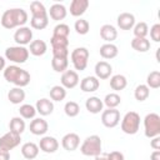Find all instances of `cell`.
Segmentation results:
<instances>
[{
    "label": "cell",
    "instance_id": "6da1fadb",
    "mask_svg": "<svg viewBox=\"0 0 160 160\" xmlns=\"http://www.w3.org/2000/svg\"><path fill=\"white\" fill-rule=\"evenodd\" d=\"M0 21H1L2 28H5V29L21 28L28 21V12L24 9H20V8L8 9L1 15Z\"/></svg>",
    "mask_w": 160,
    "mask_h": 160
},
{
    "label": "cell",
    "instance_id": "7a4b0ae2",
    "mask_svg": "<svg viewBox=\"0 0 160 160\" xmlns=\"http://www.w3.org/2000/svg\"><path fill=\"white\" fill-rule=\"evenodd\" d=\"M4 78L8 82L18 88H24L30 82V74L18 65H9L4 69Z\"/></svg>",
    "mask_w": 160,
    "mask_h": 160
},
{
    "label": "cell",
    "instance_id": "3957f363",
    "mask_svg": "<svg viewBox=\"0 0 160 160\" xmlns=\"http://www.w3.org/2000/svg\"><path fill=\"white\" fill-rule=\"evenodd\" d=\"M80 151L85 156H98L101 154V139L98 135L88 136L80 146Z\"/></svg>",
    "mask_w": 160,
    "mask_h": 160
},
{
    "label": "cell",
    "instance_id": "277c9868",
    "mask_svg": "<svg viewBox=\"0 0 160 160\" xmlns=\"http://www.w3.org/2000/svg\"><path fill=\"white\" fill-rule=\"evenodd\" d=\"M140 128V115L135 111H129L121 120V130L128 135H134Z\"/></svg>",
    "mask_w": 160,
    "mask_h": 160
},
{
    "label": "cell",
    "instance_id": "5b68a950",
    "mask_svg": "<svg viewBox=\"0 0 160 160\" xmlns=\"http://www.w3.org/2000/svg\"><path fill=\"white\" fill-rule=\"evenodd\" d=\"M144 134L146 138L152 139L160 135V116L155 112H150L144 119Z\"/></svg>",
    "mask_w": 160,
    "mask_h": 160
},
{
    "label": "cell",
    "instance_id": "8992f818",
    "mask_svg": "<svg viewBox=\"0 0 160 160\" xmlns=\"http://www.w3.org/2000/svg\"><path fill=\"white\" fill-rule=\"evenodd\" d=\"M29 49L25 46H10L5 50V58L15 64H24L29 59Z\"/></svg>",
    "mask_w": 160,
    "mask_h": 160
},
{
    "label": "cell",
    "instance_id": "52a82bcc",
    "mask_svg": "<svg viewBox=\"0 0 160 160\" xmlns=\"http://www.w3.org/2000/svg\"><path fill=\"white\" fill-rule=\"evenodd\" d=\"M71 62L75 68V70L84 71L88 66L89 60V50L86 48H76L71 51Z\"/></svg>",
    "mask_w": 160,
    "mask_h": 160
},
{
    "label": "cell",
    "instance_id": "ba28073f",
    "mask_svg": "<svg viewBox=\"0 0 160 160\" xmlns=\"http://www.w3.org/2000/svg\"><path fill=\"white\" fill-rule=\"evenodd\" d=\"M101 122L105 128H115L120 122V111L116 109H106L101 112Z\"/></svg>",
    "mask_w": 160,
    "mask_h": 160
},
{
    "label": "cell",
    "instance_id": "9c48e42d",
    "mask_svg": "<svg viewBox=\"0 0 160 160\" xmlns=\"http://www.w3.org/2000/svg\"><path fill=\"white\" fill-rule=\"evenodd\" d=\"M20 141H21L20 135L9 131V132L4 134V135L0 138V149L6 150V151H10V150H12L14 148H16V146L20 144Z\"/></svg>",
    "mask_w": 160,
    "mask_h": 160
},
{
    "label": "cell",
    "instance_id": "30bf717a",
    "mask_svg": "<svg viewBox=\"0 0 160 160\" xmlns=\"http://www.w3.org/2000/svg\"><path fill=\"white\" fill-rule=\"evenodd\" d=\"M14 40L19 46H25L32 41V30L29 26L19 28L14 34Z\"/></svg>",
    "mask_w": 160,
    "mask_h": 160
},
{
    "label": "cell",
    "instance_id": "8fae6325",
    "mask_svg": "<svg viewBox=\"0 0 160 160\" xmlns=\"http://www.w3.org/2000/svg\"><path fill=\"white\" fill-rule=\"evenodd\" d=\"M79 84V75L74 70H66L61 75V86L64 89H74Z\"/></svg>",
    "mask_w": 160,
    "mask_h": 160
},
{
    "label": "cell",
    "instance_id": "7c38bea8",
    "mask_svg": "<svg viewBox=\"0 0 160 160\" xmlns=\"http://www.w3.org/2000/svg\"><path fill=\"white\" fill-rule=\"evenodd\" d=\"M61 145L66 151H75L80 145V138L75 132H69L61 139Z\"/></svg>",
    "mask_w": 160,
    "mask_h": 160
},
{
    "label": "cell",
    "instance_id": "4fadbf2b",
    "mask_svg": "<svg viewBox=\"0 0 160 160\" xmlns=\"http://www.w3.org/2000/svg\"><path fill=\"white\" fill-rule=\"evenodd\" d=\"M39 149L46 154H52L59 149V141L54 136H44L39 142Z\"/></svg>",
    "mask_w": 160,
    "mask_h": 160
},
{
    "label": "cell",
    "instance_id": "5bb4252c",
    "mask_svg": "<svg viewBox=\"0 0 160 160\" xmlns=\"http://www.w3.org/2000/svg\"><path fill=\"white\" fill-rule=\"evenodd\" d=\"M112 72V68L108 61H99L95 65V78L99 80L109 79Z\"/></svg>",
    "mask_w": 160,
    "mask_h": 160
},
{
    "label": "cell",
    "instance_id": "9a60e30c",
    "mask_svg": "<svg viewBox=\"0 0 160 160\" xmlns=\"http://www.w3.org/2000/svg\"><path fill=\"white\" fill-rule=\"evenodd\" d=\"M49 130V125L48 121L41 119V118H36L34 120H31L30 122V132L34 135H44L46 134V131Z\"/></svg>",
    "mask_w": 160,
    "mask_h": 160
},
{
    "label": "cell",
    "instance_id": "2e32d148",
    "mask_svg": "<svg viewBox=\"0 0 160 160\" xmlns=\"http://www.w3.org/2000/svg\"><path fill=\"white\" fill-rule=\"evenodd\" d=\"M116 22H118V26L121 30H130L135 25V16L130 12H121L118 16Z\"/></svg>",
    "mask_w": 160,
    "mask_h": 160
},
{
    "label": "cell",
    "instance_id": "e0dca14e",
    "mask_svg": "<svg viewBox=\"0 0 160 160\" xmlns=\"http://www.w3.org/2000/svg\"><path fill=\"white\" fill-rule=\"evenodd\" d=\"M35 109H36V112H39L41 116H48L54 111V104L51 100L42 98V99H39L36 101Z\"/></svg>",
    "mask_w": 160,
    "mask_h": 160
},
{
    "label": "cell",
    "instance_id": "ac0fdd59",
    "mask_svg": "<svg viewBox=\"0 0 160 160\" xmlns=\"http://www.w3.org/2000/svg\"><path fill=\"white\" fill-rule=\"evenodd\" d=\"M99 86H100V81L95 76H86L80 82V89L84 92H94L99 89Z\"/></svg>",
    "mask_w": 160,
    "mask_h": 160
},
{
    "label": "cell",
    "instance_id": "d6986e66",
    "mask_svg": "<svg viewBox=\"0 0 160 160\" xmlns=\"http://www.w3.org/2000/svg\"><path fill=\"white\" fill-rule=\"evenodd\" d=\"M89 8V0H72L70 4V14L72 16H81Z\"/></svg>",
    "mask_w": 160,
    "mask_h": 160
},
{
    "label": "cell",
    "instance_id": "ffe728a7",
    "mask_svg": "<svg viewBox=\"0 0 160 160\" xmlns=\"http://www.w3.org/2000/svg\"><path fill=\"white\" fill-rule=\"evenodd\" d=\"M66 14H68V10L62 4H52L48 11V15H50V18L55 21L64 20L66 18Z\"/></svg>",
    "mask_w": 160,
    "mask_h": 160
},
{
    "label": "cell",
    "instance_id": "44dd1931",
    "mask_svg": "<svg viewBox=\"0 0 160 160\" xmlns=\"http://www.w3.org/2000/svg\"><path fill=\"white\" fill-rule=\"evenodd\" d=\"M100 36L102 40H105L106 42L110 44L118 38V30L115 29V26H112L110 24H105L100 28Z\"/></svg>",
    "mask_w": 160,
    "mask_h": 160
},
{
    "label": "cell",
    "instance_id": "7402d4cb",
    "mask_svg": "<svg viewBox=\"0 0 160 160\" xmlns=\"http://www.w3.org/2000/svg\"><path fill=\"white\" fill-rule=\"evenodd\" d=\"M102 106H104V102L98 96H90L85 101V108L91 114H99L100 111H102Z\"/></svg>",
    "mask_w": 160,
    "mask_h": 160
},
{
    "label": "cell",
    "instance_id": "603a6c76",
    "mask_svg": "<svg viewBox=\"0 0 160 160\" xmlns=\"http://www.w3.org/2000/svg\"><path fill=\"white\" fill-rule=\"evenodd\" d=\"M46 50H48V45H46V42L44 40L38 39V40H32L30 42L29 52L32 54L34 56H41V55H44L46 52Z\"/></svg>",
    "mask_w": 160,
    "mask_h": 160
},
{
    "label": "cell",
    "instance_id": "cb8c5ba5",
    "mask_svg": "<svg viewBox=\"0 0 160 160\" xmlns=\"http://www.w3.org/2000/svg\"><path fill=\"white\" fill-rule=\"evenodd\" d=\"M21 154H22V156H24L25 159L32 160V159H35V158L38 156V154H39V146H38L35 142H31V141L25 142V144L21 146Z\"/></svg>",
    "mask_w": 160,
    "mask_h": 160
},
{
    "label": "cell",
    "instance_id": "d4e9b609",
    "mask_svg": "<svg viewBox=\"0 0 160 160\" xmlns=\"http://www.w3.org/2000/svg\"><path fill=\"white\" fill-rule=\"evenodd\" d=\"M8 99L11 104L18 105V104H20L25 100V91L22 90V88L15 86V88L10 89V91L8 92Z\"/></svg>",
    "mask_w": 160,
    "mask_h": 160
},
{
    "label": "cell",
    "instance_id": "484cf974",
    "mask_svg": "<svg viewBox=\"0 0 160 160\" xmlns=\"http://www.w3.org/2000/svg\"><path fill=\"white\" fill-rule=\"evenodd\" d=\"M131 48L139 52H146L150 50L151 44L146 38H134L131 40Z\"/></svg>",
    "mask_w": 160,
    "mask_h": 160
},
{
    "label": "cell",
    "instance_id": "4316f807",
    "mask_svg": "<svg viewBox=\"0 0 160 160\" xmlns=\"http://www.w3.org/2000/svg\"><path fill=\"white\" fill-rule=\"evenodd\" d=\"M99 51H100V55H101L104 59H114V58L118 56V52H119L118 46L114 45L112 42H110V44L106 42V44L101 45Z\"/></svg>",
    "mask_w": 160,
    "mask_h": 160
},
{
    "label": "cell",
    "instance_id": "83f0119b",
    "mask_svg": "<svg viewBox=\"0 0 160 160\" xmlns=\"http://www.w3.org/2000/svg\"><path fill=\"white\" fill-rule=\"evenodd\" d=\"M30 11L32 15L31 18H49L45 5L40 1H32L30 4Z\"/></svg>",
    "mask_w": 160,
    "mask_h": 160
},
{
    "label": "cell",
    "instance_id": "f1b7e54d",
    "mask_svg": "<svg viewBox=\"0 0 160 160\" xmlns=\"http://www.w3.org/2000/svg\"><path fill=\"white\" fill-rule=\"evenodd\" d=\"M126 85H128V80H126V78L124 75L118 74V75L111 76V79H110V88L112 90H115V91L124 90L126 88Z\"/></svg>",
    "mask_w": 160,
    "mask_h": 160
},
{
    "label": "cell",
    "instance_id": "f546056e",
    "mask_svg": "<svg viewBox=\"0 0 160 160\" xmlns=\"http://www.w3.org/2000/svg\"><path fill=\"white\" fill-rule=\"evenodd\" d=\"M9 129L11 132L14 134H18V135H21L24 131H25V121L22 120V118L20 116H15L10 120L9 122Z\"/></svg>",
    "mask_w": 160,
    "mask_h": 160
},
{
    "label": "cell",
    "instance_id": "4dcf8cb0",
    "mask_svg": "<svg viewBox=\"0 0 160 160\" xmlns=\"http://www.w3.org/2000/svg\"><path fill=\"white\" fill-rule=\"evenodd\" d=\"M66 98V89L60 85H55L50 89V99L54 101H62Z\"/></svg>",
    "mask_w": 160,
    "mask_h": 160
},
{
    "label": "cell",
    "instance_id": "1f68e13d",
    "mask_svg": "<svg viewBox=\"0 0 160 160\" xmlns=\"http://www.w3.org/2000/svg\"><path fill=\"white\" fill-rule=\"evenodd\" d=\"M150 95V89L145 85V84H140L135 88V91H134V96L138 101H145Z\"/></svg>",
    "mask_w": 160,
    "mask_h": 160
},
{
    "label": "cell",
    "instance_id": "d6a6232c",
    "mask_svg": "<svg viewBox=\"0 0 160 160\" xmlns=\"http://www.w3.org/2000/svg\"><path fill=\"white\" fill-rule=\"evenodd\" d=\"M102 102H104V105L108 106V109H116V106H119L121 102V98L116 92H110L105 96Z\"/></svg>",
    "mask_w": 160,
    "mask_h": 160
},
{
    "label": "cell",
    "instance_id": "836d02e7",
    "mask_svg": "<svg viewBox=\"0 0 160 160\" xmlns=\"http://www.w3.org/2000/svg\"><path fill=\"white\" fill-rule=\"evenodd\" d=\"M69 61L68 59H59V58H52L51 60V68L56 72H64L68 70Z\"/></svg>",
    "mask_w": 160,
    "mask_h": 160
},
{
    "label": "cell",
    "instance_id": "e575fe53",
    "mask_svg": "<svg viewBox=\"0 0 160 160\" xmlns=\"http://www.w3.org/2000/svg\"><path fill=\"white\" fill-rule=\"evenodd\" d=\"M149 89H158L160 88V72L159 71H151L148 78H146V84H145Z\"/></svg>",
    "mask_w": 160,
    "mask_h": 160
},
{
    "label": "cell",
    "instance_id": "d590c367",
    "mask_svg": "<svg viewBox=\"0 0 160 160\" xmlns=\"http://www.w3.org/2000/svg\"><path fill=\"white\" fill-rule=\"evenodd\" d=\"M19 112L22 119H34V116L36 114V109H35V106H32L30 104H24L20 106Z\"/></svg>",
    "mask_w": 160,
    "mask_h": 160
},
{
    "label": "cell",
    "instance_id": "8d00e7d4",
    "mask_svg": "<svg viewBox=\"0 0 160 160\" xmlns=\"http://www.w3.org/2000/svg\"><path fill=\"white\" fill-rule=\"evenodd\" d=\"M64 111H65V114H66L69 118H75V116H78L79 112H80V106H79V104L75 102V101H68V102L65 104V106H64Z\"/></svg>",
    "mask_w": 160,
    "mask_h": 160
},
{
    "label": "cell",
    "instance_id": "74e56055",
    "mask_svg": "<svg viewBox=\"0 0 160 160\" xmlns=\"http://www.w3.org/2000/svg\"><path fill=\"white\" fill-rule=\"evenodd\" d=\"M132 29H134L132 31H134L135 38H146V35L149 34V26L144 21H140V22L135 24Z\"/></svg>",
    "mask_w": 160,
    "mask_h": 160
},
{
    "label": "cell",
    "instance_id": "f35d334b",
    "mask_svg": "<svg viewBox=\"0 0 160 160\" xmlns=\"http://www.w3.org/2000/svg\"><path fill=\"white\" fill-rule=\"evenodd\" d=\"M74 28H75V30H76V32H78L79 35H85V34H88L89 30H90V24H89V21L85 20V19H79V20L75 21Z\"/></svg>",
    "mask_w": 160,
    "mask_h": 160
},
{
    "label": "cell",
    "instance_id": "ab89813d",
    "mask_svg": "<svg viewBox=\"0 0 160 160\" xmlns=\"http://www.w3.org/2000/svg\"><path fill=\"white\" fill-rule=\"evenodd\" d=\"M70 35V28L66 24H58L54 30H52V36H59V38H68Z\"/></svg>",
    "mask_w": 160,
    "mask_h": 160
},
{
    "label": "cell",
    "instance_id": "60d3db41",
    "mask_svg": "<svg viewBox=\"0 0 160 160\" xmlns=\"http://www.w3.org/2000/svg\"><path fill=\"white\" fill-rule=\"evenodd\" d=\"M30 25L32 29L42 30L49 25V18H31Z\"/></svg>",
    "mask_w": 160,
    "mask_h": 160
},
{
    "label": "cell",
    "instance_id": "b9f144b4",
    "mask_svg": "<svg viewBox=\"0 0 160 160\" xmlns=\"http://www.w3.org/2000/svg\"><path fill=\"white\" fill-rule=\"evenodd\" d=\"M50 44H51L52 48H68V46H69V39H68V38L51 36Z\"/></svg>",
    "mask_w": 160,
    "mask_h": 160
},
{
    "label": "cell",
    "instance_id": "7bdbcfd3",
    "mask_svg": "<svg viewBox=\"0 0 160 160\" xmlns=\"http://www.w3.org/2000/svg\"><path fill=\"white\" fill-rule=\"evenodd\" d=\"M68 56H69L68 48H52V58L68 59Z\"/></svg>",
    "mask_w": 160,
    "mask_h": 160
},
{
    "label": "cell",
    "instance_id": "ee69618b",
    "mask_svg": "<svg viewBox=\"0 0 160 160\" xmlns=\"http://www.w3.org/2000/svg\"><path fill=\"white\" fill-rule=\"evenodd\" d=\"M150 38L155 42L160 41V24H154L150 29Z\"/></svg>",
    "mask_w": 160,
    "mask_h": 160
},
{
    "label": "cell",
    "instance_id": "f6af8a7d",
    "mask_svg": "<svg viewBox=\"0 0 160 160\" xmlns=\"http://www.w3.org/2000/svg\"><path fill=\"white\" fill-rule=\"evenodd\" d=\"M106 159L108 160H125L124 154L120 151H111V152L106 154Z\"/></svg>",
    "mask_w": 160,
    "mask_h": 160
},
{
    "label": "cell",
    "instance_id": "bcb514c9",
    "mask_svg": "<svg viewBox=\"0 0 160 160\" xmlns=\"http://www.w3.org/2000/svg\"><path fill=\"white\" fill-rule=\"evenodd\" d=\"M150 146L154 149V150H160V135L159 136H155L151 139L150 141Z\"/></svg>",
    "mask_w": 160,
    "mask_h": 160
},
{
    "label": "cell",
    "instance_id": "7dc6e473",
    "mask_svg": "<svg viewBox=\"0 0 160 160\" xmlns=\"http://www.w3.org/2000/svg\"><path fill=\"white\" fill-rule=\"evenodd\" d=\"M0 160H10V152L0 149Z\"/></svg>",
    "mask_w": 160,
    "mask_h": 160
},
{
    "label": "cell",
    "instance_id": "c3c4849f",
    "mask_svg": "<svg viewBox=\"0 0 160 160\" xmlns=\"http://www.w3.org/2000/svg\"><path fill=\"white\" fill-rule=\"evenodd\" d=\"M150 160H160V150H155L150 155Z\"/></svg>",
    "mask_w": 160,
    "mask_h": 160
},
{
    "label": "cell",
    "instance_id": "681fc988",
    "mask_svg": "<svg viewBox=\"0 0 160 160\" xmlns=\"http://www.w3.org/2000/svg\"><path fill=\"white\" fill-rule=\"evenodd\" d=\"M6 66H5V59L2 58V56H0V71L1 70H4Z\"/></svg>",
    "mask_w": 160,
    "mask_h": 160
},
{
    "label": "cell",
    "instance_id": "f907efd6",
    "mask_svg": "<svg viewBox=\"0 0 160 160\" xmlns=\"http://www.w3.org/2000/svg\"><path fill=\"white\" fill-rule=\"evenodd\" d=\"M95 160H108V159H106V155H104V156L98 155V156H95Z\"/></svg>",
    "mask_w": 160,
    "mask_h": 160
}]
</instances>
